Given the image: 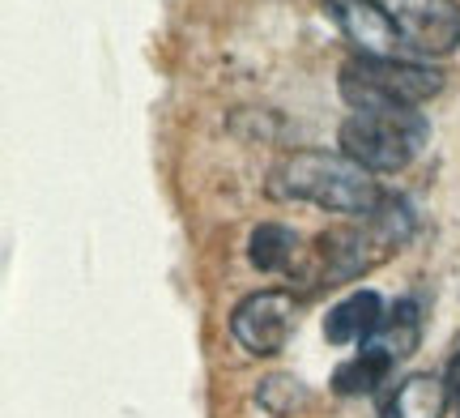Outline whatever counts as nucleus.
<instances>
[{
    "mask_svg": "<svg viewBox=\"0 0 460 418\" xmlns=\"http://www.w3.org/2000/svg\"><path fill=\"white\" fill-rule=\"evenodd\" d=\"M269 197L278 201H303L324 214L345 218H371L388 192L367 167H358L349 154L329 150H298L286 154L278 167L269 171Z\"/></svg>",
    "mask_w": 460,
    "mask_h": 418,
    "instance_id": "1",
    "label": "nucleus"
},
{
    "mask_svg": "<svg viewBox=\"0 0 460 418\" xmlns=\"http://www.w3.org/2000/svg\"><path fill=\"white\" fill-rule=\"evenodd\" d=\"M430 141V120L418 107H379L354 111L341 124V154H349L371 175L405 171Z\"/></svg>",
    "mask_w": 460,
    "mask_h": 418,
    "instance_id": "2",
    "label": "nucleus"
},
{
    "mask_svg": "<svg viewBox=\"0 0 460 418\" xmlns=\"http://www.w3.org/2000/svg\"><path fill=\"white\" fill-rule=\"evenodd\" d=\"M341 99L349 111H379V107H418L444 90V73L422 60H376L349 56L337 73Z\"/></svg>",
    "mask_w": 460,
    "mask_h": 418,
    "instance_id": "3",
    "label": "nucleus"
},
{
    "mask_svg": "<svg viewBox=\"0 0 460 418\" xmlns=\"http://www.w3.org/2000/svg\"><path fill=\"white\" fill-rule=\"evenodd\" d=\"M388 256V248L379 244V235L371 231V222L362 218L358 227H337V231H324L315 239V256L312 269L298 278L303 286H337V282H354L362 269L379 265Z\"/></svg>",
    "mask_w": 460,
    "mask_h": 418,
    "instance_id": "4",
    "label": "nucleus"
},
{
    "mask_svg": "<svg viewBox=\"0 0 460 418\" xmlns=\"http://www.w3.org/2000/svg\"><path fill=\"white\" fill-rule=\"evenodd\" d=\"M396 22L413 56H447L460 43V4L456 0H376Z\"/></svg>",
    "mask_w": 460,
    "mask_h": 418,
    "instance_id": "5",
    "label": "nucleus"
},
{
    "mask_svg": "<svg viewBox=\"0 0 460 418\" xmlns=\"http://www.w3.org/2000/svg\"><path fill=\"white\" fill-rule=\"evenodd\" d=\"M295 334V295L290 290H252L230 312V337L247 354H278Z\"/></svg>",
    "mask_w": 460,
    "mask_h": 418,
    "instance_id": "6",
    "label": "nucleus"
},
{
    "mask_svg": "<svg viewBox=\"0 0 460 418\" xmlns=\"http://www.w3.org/2000/svg\"><path fill=\"white\" fill-rule=\"evenodd\" d=\"M329 17L337 22V31L358 48V56H376V60H413V51L405 48V39L396 31V22L376 0H324Z\"/></svg>",
    "mask_w": 460,
    "mask_h": 418,
    "instance_id": "7",
    "label": "nucleus"
},
{
    "mask_svg": "<svg viewBox=\"0 0 460 418\" xmlns=\"http://www.w3.org/2000/svg\"><path fill=\"white\" fill-rule=\"evenodd\" d=\"M384 299H379V290H354V295H345L341 303H332L329 316H324V342L329 346H354V342H367V337H376V329L384 325Z\"/></svg>",
    "mask_w": 460,
    "mask_h": 418,
    "instance_id": "8",
    "label": "nucleus"
},
{
    "mask_svg": "<svg viewBox=\"0 0 460 418\" xmlns=\"http://www.w3.org/2000/svg\"><path fill=\"white\" fill-rule=\"evenodd\" d=\"M452 405L447 397V385L439 376H430V371H413L405 376L396 393L384 402L379 418H444V410Z\"/></svg>",
    "mask_w": 460,
    "mask_h": 418,
    "instance_id": "9",
    "label": "nucleus"
},
{
    "mask_svg": "<svg viewBox=\"0 0 460 418\" xmlns=\"http://www.w3.org/2000/svg\"><path fill=\"white\" fill-rule=\"evenodd\" d=\"M418 342H422V303L396 299L393 312H388L384 325L376 329V337H367L362 346H371V351L388 354L393 363H401V359H410V354L418 351Z\"/></svg>",
    "mask_w": 460,
    "mask_h": 418,
    "instance_id": "10",
    "label": "nucleus"
},
{
    "mask_svg": "<svg viewBox=\"0 0 460 418\" xmlns=\"http://www.w3.org/2000/svg\"><path fill=\"white\" fill-rule=\"evenodd\" d=\"M298 235L286 222H261L256 231L247 235V261L261 273H278V269H295Z\"/></svg>",
    "mask_w": 460,
    "mask_h": 418,
    "instance_id": "11",
    "label": "nucleus"
},
{
    "mask_svg": "<svg viewBox=\"0 0 460 418\" xmlns=\"http://www.w3.org/2000/svg\"><path fill=\"white\" fill-rule=\"evenodd\" d=\"M393 359L388 354L371 351V346H362L358 359H349L341 368L332 371V393H341V397H362V393H376L388 376H393Z\"/></svg>",
    "mask_w": 460,
    "mask_h": 418,
    "instance_id": "12",
    "label": "nucleus"
},
{
    "mask_svg": "<svg viewBox=\"0 0 460 418\" xmlns=\"http://www.w3.org/2000/svg\"><path fill=\"white\" fill-rule=\"evenodd\" d=\"M256 405L269 410L273 418H295L312 405V388L303 385L298 376H290V371H273V376H264L256 385Z\"/></svg>",
    "mask_w": 460,
    "mask_h": 418,
    "instance_id": "13",
    "label": "nucleus"
},
{
    "mask_svg": "<svg viewBox=\"0 0 460 418\" xmlns=\"http://www.w3.org/2000/svg\"><path fill=\"white\" fill-rule=\"evenodd\" d=\"M444 385H447V397H452V405L460 410V342H456V351H452V359H447Z\"/></svg>",
    "mask_w": 460,
    "mask_h": 418,
    "instance_id": "14",
    "label": "nucleus"
}]
</instances>
